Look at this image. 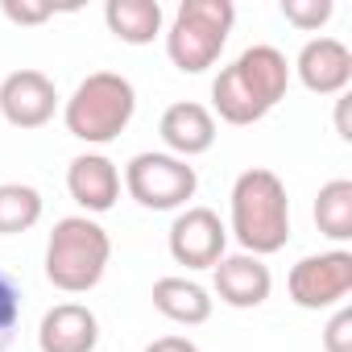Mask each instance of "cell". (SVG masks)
<instances>
[{
  "mask_svg": "<svg viewBox=\"0 0 352 352\" xmlns=\"http://www.w3.org/2000/svg\"><path fill=\"white\" fill-rule=\"evenodd\" d=\"M112 241L91 216H63L46 241V278L63 294H87L104 282Z\"/></svg>",
  "mask_w": 352,
  "mask_h": 352,
  "instance_id": "obj_3",
  "label": "cell"
},
{
  "mask_svg": "<svg viewBox=\"0 0 352 352\" xmlns=\"http://www.w3.org/2000/svg\"><path fill=\"white\" fill-rule=\"evenodd\" d=\"M0 13H5L13 25H42V21L54 17V5H42V0H5Z\"/></svg>",
  "mask_w": 352,
  "mask_h": 352,
  "instance_id": "obj_22",
  "label": "cell"
},
{
  "mask_svg": "<svg viewBox=\"0 0 352 352\" xmlns=\"http://www.w3.org/2000/svg\"><path fill=\"white\" fill-rule=\"evenodd\" d=\"M21 323V286L9 270H0V352H9Z\"/></svg>",
  "mask_w": 352,
  "mask_h": 352,
  "instance_id": "obj_19",
  "label": "cell"
},
{
  "mask_svg": "<svg viewBox=\"0 0 352 352\" xmlns=\"http://www.w3.org/2000/svg\"><path fill=\"white\" fill-rule=\"evenodd\" d=\"M157 133H162L166 153L191 162V157H199L216 145V116H212V108H204L195 100H179L162 112Z\"/></svg>",
  "mask_w": 352,
  "mask_h": 352,
  "instance_id": "obj_13",
  "label": "cell"
},
{
  "mask_svg": "<svg viewBox=\"0 0 352 352\" xmlns=\"http://www.w3.org/2000/svg\"><path fill=\"white\" fill-rule=\"evenodd\" d=\"M323 352H352V311L336 307V315L323 327Z\"/></svg>",
  "mask_w": 352,
  "mask_h": 352,
  "instance_id": "obj_21",
  "label": "cell"
},
{
  "mask_svg": "<svg viewBox=\"0 0 352 352\" xmlns=\"http://www.w3.org/2000/svg\"><path fill=\"white\" fill-rule=\"evenodd\" d=\"M124 191L145 208V212H183L195 191H199V174L191 162L174 157V153H137L124 166Z\"/></svg>",
  "mask_w": 352,
  "mask_h": 352,
  "instance_id": "obj_6",
  "label": "cell"
},
{
  "mask_svg": "<svg viewBox=\"0 0 352 352\" xmlns=\"http://www.w3.org/2000/svg\"><path fill=\"white\" fill-rule=\"evenodd\" d=\"M133 112H137L133 83L116 71H91L63 104V124L83 145H108L129 129Z\"/></svg>",
  "mask_w": 352,
  "mask_h": 352,
  "instance_id": "obj_4",
  "label": "cell"
},
{
  "mask_svg": "<svg viewBox=\"0 0 352 352\" xmlns=\"http://www.w3.org/2000/svg\"><path fill=\"white\" fill-rule=\"evenodd\" d=\"M96 344H100V319L83 302H58L38 323L42 352H96Z\"/></svg>",
  "mask_w": 352,
  "mask_h": 352,
  "instance_id": "obj_14",
  "label": "cell"
},
{
  "mask_svg": "<svg viewBox=\"0 0 352 352\" xmlns=\"http://www.w3.org/2000/svg\"><path fill=\"white\" fill-rule=\"evenodd\" d=\"M290 71L311 96H344V87L352 83V50L340 38H311Z\"/></svg>",
  "mask_w": 352,
  "mask_h": 352,
  "instance_id": "obj_10",
  "label": "cell"
},
{
  "mask_svg": "<svg viewBox=\"0 0 352 352\" xmlns=\"http://www.w3.org/2000/svg\"><path fill=\"white\" fill-rule=\"evenodd\" d=\"M145 352H199V344L187 336H162V340L145 344Z\"/></svg>",
  "mask_w": 352,
  "mask_h": 352,
  "instance_id": "obj_23",
  "label": "cell"
},
{
  "mask_svg": "<svg viewBox=\"0 0 352 352\" xmlns=\"http://www.w3.org/2000/svg\"><path fill=\"white\" fill-rule=\"evenodd\" d=\"M166 245L170 257L187 270H216V261L228 249V228L212 208H183L166 232Z\"/></svg>",
  "mask_w": 352,
  "mask_h": 352,
  "instance_id": "obj_8",
  "label": "cell"
},
{
  "mask_svg": "<svg viewBox=\"0 0 352 352\" xmlns=\"http://www.w3.org/2000/svg\"><path fill=\"white\" fill-rule=\"evenodd\" d=\"M67 191L87 216H104L120 199V170L108 153H79L67 166Z\"/></svg>",
  "mask_w": 352,
  "mask_h": 352,
  "instance_id": "obj_12",
  "label": "cell"
},
{
  "mask_svg": "<svg viewBox=\"0 0 352 352\" xmlns=\"http://www.w3.org/2000/svg\"><path fill=\"white\" fill-rule=\"evenodd\" d=\"M212 282H216V294L220 302L236 307V311H253L270 298L274 290V274L261 257L253 253H224L212 270Z\"/></svg>",
  "mask_w": 352,
  "mask_h": 352,
  "instance_id": "obj_11",
  "label": "cell"
},
{
  "mask_svg": "<svg viewBox=\"0 0 352 352\" xmlns=\"http://www.w3.org/2000/svg\"><path fill=\"white\" fill-rule=\"evenodd\" d=\"M331 13H336L331 0H282V17H286L294 30H302V34L323 30V25L331 21Z\"/></svg>",
  "mask_w": 352,
  "mask_h": 352,
  "instance_id": "obj_20",
  "label": "cell"
},
{
  "mask_svg": "<svg viewBox=\"0 0 352 352\" xmlns=\"http://www.w3.org/2000/svg\"><path fill=\"white\" fill-rule=\"evenodd\" d=\"M336 133H340V141H352V129H348V100H340V108H336Z\"/></svg>",
  "mask_w": 352,
  "mask_h": 352,
  "instance_id": "obj_24",
  "label": "cell"
},
{
  "mask_svg": "<svg viewBox=\"0 0 352 352\" xmlns=\"http://www.w3.org/2000/svg\"><path fill=\"white\" fill-rule=\"evenodd\" d=\"M228 199H232L228 204V212H232L228 228L241 241V253H253V257L265 261V257L286 249V241H290V199H286V183L274 170L253 166V170L236 174Z\"/></svg>",
  "mask_w": 352,
  "mask_h": 352,
  "instance_id": "obj_2",
  "label": "cell"
},
{
  "mask_svg": "<svg viewBox=\"0 0 352 352\" xmlns=\"http://www.w3.org/2000/svg\"><path fill=\"white\" fill-rule=\"evenodd\" d=\"M286 290H290V302L302 307V311L344 307V298L352 294V253L348 249H327V253L302 257L290 270Z\"/></svg>",
  "mask_w": 352,
  "mask_h": 352,
  "instance_id": "obj_7",
  "label": "cell"
},
{
  "mask_svg": "<svg viewBox=\"0 0 352 352\" xmlns=\"http://www.w3.org/2000/svg\"><path fill=\"white\" fill-rule=\"evenodd\" d=\"M42 220V195L30 183H0V236L30 232Z\"/></svg>",
  "mask_w": 352,
  "mask_h": 352,
  "instance_id": "obj_18",
  "label": "cell"
},
{
  "mask_svg": "<svg viewBox=\"0 0 352 352\" xmlns=\"http://www.w3.org/2000/svg\"><path fill=\"white\" fill-rule=\"evenodd\" d=\"M58 112V87L46 71L21 67L0 83V116L13 129H42Z\"/></svg>",
  "mask_w": 352,
  "mask_h": 352,
  "instance_id": "obj_9",
  "label": "cell"
},
{
  "mask_svg": "<svg viewBox=\"0 0 352 352\" xmlns=\"http://www.w3.org/2000/svg\"><path fill=\"white\" fill-rule=\"evenodd\" d=\"M236 25L232 0H183L166 30V54L183 75H204L220 63L228 34Z\"/></svg>",
  "mask_w": 352,
  "mask_h": 352,
  "instance_id": "obj_5",
  "label": "cell"
},
{
  "mask_svg": "<svg viewBox=\"0 0 352 352\" xmlns=\"http://www.w3.org/2000/svg\"><path fill=\"white\" fill-rule=\"evenodd\" d=\"M162 21L166 13L157 0H108L104 5V25L124 46H149L153 38H162Z\"/></svg>",
  "mask_w": 352,
  "mask_h": 352,
  "instance_id": "obj_15",
  "label": "cell"
},
{
  "mask_svg": "<svg viewBox=\"0 0 352 352\" xmlns=\"http://www.w3.org/2000/svg\"><path fill=\"white\" fill-rule=\"evenodd\" d=\"M286 87H290L286 54L278 46H249L212 79V108L220 112L224 124L245 129L265 120L286 100Z\"/></svg>",
  "mask_w": 352,
  "mask_h": 352,
  "instance_id": "obj_1",
  "label": "cell"
},
{
  "mask_svg": "<svg viewBox=\"0 0 352 352\" xmlns=\"http://www.w3.org/2000/svg\"><path fill=\"white\" fill-rule=\"evenodd\" d=\"M315 224L336 245L352 241V183L348 179H331V183L319 187V195H315Z\"/></svg>",
  "mask_w": 352,
  "mask_h": 352,
  "instance_id": "obj_17",
  "label": "cell"
},
{
  "mask_svg": "<svg viewBox=\"0 0 352 352\" xmlns=\"http://www.w3.org/2000/svg\"><path fill=\"white\" fill-rule=\"evenodd\" d=\"M153 307L170 319V323H183V327H199L212 319V294L191 282V278H157L149 290Z\"/></svg>",
  "mask_w": 352,
  "mask_h": 352,
  "instance_id": "obj_16",
  "label": "cell"
}]
</instances>
